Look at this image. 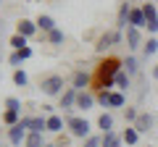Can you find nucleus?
Returning a JSON list of instances; mask_svg holds the SVG:
<instances>
[{
	"label": "nucleus",
	"instance_id": "7",
	"mask_svg": "<svg viewBox=\"0 0 158 147\" xmlns=\"http://www.w3.org/2000/svg\"><path fill=\"white\" fill-rule=\"evenodd\" d=\"M27 134H29V131L24 129L21 124L11 126V129H8V145H11V147H24V142H27Z\"/></svg>",
	"mask_w": 158,
	"mask_h": 147
},
{
	"label": "nucleus",
	"instance_id": "14",
	"mask_svg": "<svg viewBox=\"0 0 158 147\" xmlns=\"http://www.w3.org/2000/svg\"><path fill=\"white\" fill-rule=\"evenodd\" d=\"M145 24H148V18H145V13H142V8H140V6H132L129 26H135V29H145Z\"/></svg>",
	"mask_w": 158,
	"mask_h": 147
},
{
	"label": "nucleus",
	"instance_id": "24",
	"mask_svg": "<svg viewBox=\"0 0 158 147\" xmlns=\"http://www.w3.org/2000/svg\"><path fill=\"white\" fill-rule=\"evenodd\" d=\"M45 124H48V116H29V131H42L45 134Z\"/></svg>",
	"mask_w": 158,
	"mask_h": 147
},
{
	"label": "nucleus",
	"instance_id": "2",
	"mask_svg": "<svg viewBox=\"0 0 158 147\" xmlns=\"http://www.w3.org/2000/svg\"><path fill=\"white\" fill-rule=\"evenodd\" d=\"M66 129H69V134H71L74 139H82V142H85L87 137H92L90 121L82 118V116H66Z\"/></svg>",
	"mask_w": 158,
	"mask_h": 147
},
{
	"label": "nucleus",
	"instance_id": "35",
	"mask_svg": "<svg viewBox=\"0 0 158 147\" xmlns=\"http://www.w3.org/2000/svg\"><path fill=\"white\" fill-rule=\"evenodd\" d=\"M145 29H148V34H150V37H156V34H158V18L148 21V24H145Z\"/></svg>",
	"mask_w": 158,
	"mask_h": 147
},
{
	"label": "nucleus",
	"instance_id": "5",
	"mask_svg": "<svg viewBox=\"0 0 158 147\" xmlns=\"http://www.w3.org/2000/svg\"><path fill=\"white\" fill-rule=\"evenodd\" d=\"M124 42H127V47H129L132 53H135V50H142V45H145V37H142V29L127 26V32H124Z\"/></svg>",
	"mask_w": 158,
	"mask_h": 147
},
{
	"label": "nucleus",
	"instance_id": "21",
	"mask_svg": "<svg viewBox=\"0 0 158 147\" xmlns=\"http://www.w3.org/2000/svg\"><path fill=\"white\" fill-rule=\"evenodd\" d=\"M103 147H124L121 131H108V134H103Z\"/></svg>",
	"mask_w": 158,
	"mask_h": 147
},
{
	"label": "nucleus",
	"instance_id": "1",
	"mask_svg": "<svg viewBox=\"0 0 158 147\" xmlns=\"http://www.w3.org/2000/svg\"><path fill=\"white\" fill-rule=\"evenodd\" d=\"M121 66H124L121 58H113V55L103 58V61L95 66V74H92V89H95V92H111V89H116V87H113V79H116V74L121 71Z\"/></svg>",
	"mask_w": 158,
	"mask_h": 147
},
{
	"label": "nucleus",
	"instance_id": "11",
	"mask_svg": "<svg viewBox=\"0 0 158 147\" xmlns=\"http://www.w3.org/2000/svg\"><path fill=\"white\" fill-rule=\"evenodd\" d=\"M63 129H66V116H58V113H50V116H48L45 131H50V134H61Z\"/></svg>",
	"mask_w": 158,
	"mask_h": 147
},
{
	"label": "nucleus",
	"instance_id": "20",
	"mask_svg": "<svg viewBox=\"0 0 158 147\" xmlns=\"http://www.w3.org/2000/svg\"><path fill=\"white\" fill-rule=\"evenodd\" d=\"M21 118H24L21 110H3V116H0V124H6L8 129H11V126H16Z\"/></svg>",
	"mask_w": 158,
	"mask_h": 147
},
{
	"label": "nucleus",
	"instance_id": "9",
	"mask_svg": "<svg viewBox=\"0 0 158 147\" xmlns=\"http://www.w3.org/2000/svg\"><path fill=\"white\" fill-rule=\"evenodd\" d=\"M98 105V100H95V92H90V89H85V92H79L77 95V110H92V108Z\"/></svg>",
	"mask_w": 158,
	"mask_h": 147
},
{
	"label": "nucleus",
	"instance_id": "25",
	"mask_svg": "<svg viewBox=\"0 0 158 147\" xmlns=\"http://www.w3.org/2000/svg\"><path fill=\"white\" fill-rule=\"evenodd\" d=\"M45 40L50 42V45H63V40H66V34H63V29H61V26H56L53 32H48V34H45Z\"/></svg>",
	"mask_w": 158,
	"mask_h": 147
},
{
	"label": "nucleus",
	"instance_id": "15",
	"mask_svg": "<svg viewBox=\"0 0 158 147\" xmlns=\"http://www.w3.org/2000/svg\"><path fill=\"white\" fill-rule=\"evenodd\" d=\"M113 87H116L118 92H129V87H132V76L124 71V68L116 74V79H113Z\"/></svg>",
	"mask_w": 158,
	"mask_h": 147
},
{
	"label": "nucleus",
	"instance_id": "8",
	"mask_svg": "<svg viewBox=\"0 0 158 147\" xmlns=\"http://www.w3.org/2000/svg\"><path fill=\"white\" fill-rule=\"evenodd\" d=\"M90 84H92V74H87V71H74V76H71V87L77 92H85V89H90Z\"/></svg>",
	"mask_w": 158,
	"mask_h": 147
},
{
	"label": "nucleus",
	"instance_id": "22",
	"mask_svg": "<svg viewBox=\"0 0 158 147\" xmlns=\"http://www.w3.org/2000/svg\"><path fill=\"white\" fill-rule=\"evenodd\" d=\"M121 68H124L129 76H137V74H140V61H137V55H132V53H129V55L124 58V66H121Z\"/></svg>",
	"mask_w": 158,
	"mask_h": 147
},
{
	"label": "nucleus",
	"instance_id": "6",
	"mask_svg": "<svg viewBox=\"0 0 158 147\" xmlns=\"http://www.w3.org/2000/svg\"><path fill=\"white\" fill-rule=\"evenodd\" d=\"M77 95H79V92L74 89V87H66V89H63L61 105H58V108H63V116H74L71 110H77Z\"/></svg>",
	"mask_w": 158,
	"mask_h": 147
},
{
	"label": "nucleus",
	"instance_id": "34",
	"mask_svg": "<svg viewBox=\"0 0 158 147\" xmlns=\"http://www.w3.org/2000/svg\"><path fill=\"white\" fill-rule=\"evenodd\" d=\"M95 100L100 108H108V92H95Z\"/></svg>",
	"mask_w": 158,
	"mask_h": 147
},
{
	"label": "nucleus",
	"instance_id": "13",
	"mask_svg": "<svg viewBox=\"0 0 158 147\" xmlns=\"http://www.w3.org/2000/svg\"><path fill=\"white\" fill-rule=\"evenodd\" d=\"M153 124H156V116H153V113H148V110H140V118H137L135 129L140 131V134H148V131L153 129Z\"/></svg>",
	"mask_w": 158,
	"mask_h": 147
},
{
	"label": "nucleus",
	"instance_id": "27",
	"mask_svg": "<svg viewBox=\"0 0 158 147\" xmlns=\"http://www.w3.org/2000/svg\"><path fill=\"white\" fill-rule=\"evenodd\" d=\"M13 84L16 87H27L29 84V76H27V71H24V68H13Z\"/></svg>",
	"mask_w": 158,
	"mask_h": 147
},
{
	"label": "nucleus",
	"instance_id": "30",
	"mask_svg": "<svg viewBox=\"0 0 158 147\" xmlns=\"http://www.w3.org/2000/svg\"><path fill=\"white\" fill-rule=\"evenodd\" d=\"M8 45H11L13 50H21V47L29 45V40H27V37H21V34H13L11 40H8Z\"/></svg>",
	"mask_w": 158,
	"mask_h": 147
},
{
	"label": "nucleus",
	"instance_id": "28",
	"mask_svg": "<svg viewBox=\"0 0 158 147\" xmlns=\"http://www.w3.org/2000/svg\"><path fill=\"white\" fill-rule=\"evenodd\" d=\"M137 118H140V110L132 108V105H127V108H124V121H127V126H135Z\"/></svg>",
	"mask_w": 158,
	"mask_h": 147
},
{
	"label": "nucleus",
	"instance_id": "16",
	"mask_svg": "<svg viewBox=\"0 0 158 147\" xmlns=\"http://www.w3.org/2000/svg\"><path fill=\"white\" fill-rule=\"evenodd\" d=\"M108 108H127V92L111 89L108 92Z\"/></svg>",
	"mask_w": 158,
	"mask_h": 147
},
{
	"label": "nucleus",
	"instance_id": "38",
	"mask_svg": "<svg viewBox=\"0 0 158 147\" xmlns=\"http://www.w3.org/2000/svg\"><path fill=\"white\" fill-rule=\"evenodd\" d=\"M148 147H156V145H148Z\"/></svg>",
	"mask_w": 158,
	"mask_h": 147
},
{
	"label": "nucleus",
	"instance_id": "18",
	"mask_svg": "<svg viewBox=\"0 0 158 147\" xmlns=\"http://www.w3.org/2000/svg\"><path fill=\"white\" fill-rule=\"evenodd\" d=\"M34 21H37V26H40V32H53V29H56L58 26V24H56V18H53V16H48V13H40V16L37 18H34Z\"/></svg>",
	"mask_w": 158,
	"mask_h": 147
},
{
	"label": "nucleus",
	"instance_id": "37",
	"mask_svg": "<svg viewBox=\"0 0 158 147\" xmlns=\"http://www.w3.org/2000/svg\"><path fill=\"white\" fill-rule=\"evenodd\" d=\"M153 79L158 81V63H156V66H153Z\"/></svg>",
	"mask_w": 158,
	"mask_h": 147
},
{
	"label": "nucleus",
	"instance_id": "33",
	"mask_svg": "<svg viewBox=\"0 0 158 147\" xmlns=\"http://www.w3.org/2000/svg\"><path fill=\"white\" fill-rule=\"evenodd\" d=\"M8 63H11L13 68H19V66H21V63H24V58H21V53H19V50H13L11 55H8Z\"/></svg>",
	"mask_w": 158,
	"mask_h": 147
},
{
	"label": "nucleus",
	"instance_id": "4",
	"mask_svg": "<svg viewBox=\"0 0 158 147\" xmlns=\"http://www.w3.org/2000/svg\"><path fill=\"white\" fill-rule=\"evenodd\" d=\"M40 89H42V95H48V97H61L63 95V76L61 74L45 76V79L40 81Z\"/></svg>",
	"mask_w": 158,
	"mask_h": 147
},
{
	"label": "nucleus",
	"instance_id": "26",
	"mask_svg": "<svg viewBox=\"0 0 158 147\" xmlns=\"http://www.w3.org/2000/svg\"><path fill=\"white\" fill-rule=\"evenodd\" d=\"M156 53H158V40H156V37H148L145 45H142V55L150 58V55H156Z\"/></svg>",
	"mask_w": 158,
	"mask_h": 147
},
{
	"label": "nucleus",
	"instance_id": "36",
	"mask_svg": "<svg viewBox=\"0 0 158 147\" xmlns=\"http://www.w3.org/2000/svg\"><path fill=\"white\" fill-rule=\"evenodd\" d=\"M19 53H21V58H24V61H29V58L34 55V50H32V45H27V47H21V50H19Z\"/></svg>",
	"mask_w": 158,
	"mask_h": 147
},
{
	"label": "nucleus",
	"instance_id": "31",
	"mask_svg": "<svg viewBox=\"0 0 158 147\" xmlns=\"http://www.w3.org/2000/svg\"><path fill=\"white\" fill-rule=\"evenodd\" d=\"M82 147H103V134H92L82 142Z\"/></svg>",
	"mask_w": 158,
	"mask_h": 147
},
{
	"label": "nucleus",
	"instance_id": "17",
	"mask_svg": "<svg viewBox=\"0 0 158 147\" xmlns=\"http://www.w3.org/2000/svg\"><path fill=\"white\" fill-rule=\"evenodd\" d=\"M98 129H100V134H108V131H116V129H113V116L108 113V110H103V113L98 116Z\"/></svg>",
	"mask_w": 158,
	"mask_h": 147
},
{
	"label": "nucleus",
	"instance_id": "10",
	"mask_svg": "<svg viewBox=\"0 0 158 147\" xmlns=\"http://www.w3.org/2000/svg\"><path fill=\"white\" fill-rule=\"evenodd\" d=\"M37 32H40V26H37V21H32V18H21V21L16 24V34H21V37H27V40H32Z\"/></svg>",
	"mask_w": 158,
	"mask_h": 147
},
{
	"label": "nucleus",
	"instance_id": "19",
	"mask_svg": "<svg viewBox=\"0 0 158 147\" xmlns=\"http://www.w3.org/2000/svg\"><path fill=\"white\" fill-rule=\"evenodd\" d=\"M121 139H124L127 147H135L137 142H140V131H137L135 126H124V131H121Z\"/></svg>",
	"mask_w": 158,
	"mask_h": 147
},
{
	"label": "nucleus",
	"instance_id": "32",
	"mask_svg": "<svg viewBox=\"0 0 158 147\" xmlns=\"http://www.w3.org/2000/svg\"><path fill=\"white\" fill-rule=\"evenodd\" d=\"M3 105H6V110H21V100H19V97H6V102H3Z\"/></svg>",
	"mask_w": 158,
	"mask_h": 147
},
{
	"label": "nucleus",
	"instance_id": "23",
	"mask_svg": "<svg viewBox=\"0 0 158 147\" xmlns=\"http://www.w3.org/2000/svg\"><path fill=\"white\" fill-rule=\"evenodd\" d=\"M24 147H45V134L42 131H29Z\"/></svg>",
	"mask_w": 158,
	"mask_h": 147
},
{
	"label": "nucleus",
	"instance_id": "29",
	"mask_svg": "<svg viewBox=\"0 0 158 147\" xmlns=\"http://www.w3.org/2000/svg\"><path fill=\"white\" fill-rule=\"evenodd\" d=\"M142 13H145V18H148V21H153V18H158V6H156V3H142Z\"/></svg>",
	"mask_w": 158,
	"mask_h": 147
},
{
	"label": "nucleus",
	"instance_id": "39",
	"mask_svg": "<svg viewBox=\"0 0 158 147\" xmlns=\"http://www.w3.org/2000/svg\"><path fill=\"white\" fill-rule=\"evenodd\" d=\"M45 147H50V145H45Z\"/></svg>",
	"mask_w": 158,
	"mask_h": 147
},
{
	"label": "nucleus",
	"instance_id": "12",
	"mask_svg": "<svg viewBox=\"0 0 158 147\" xmlns=\"http://www.w3.org/2000/svg\"><path fill=\"white\" fill-rule=\"evenodd\" d=\"M129 13H132V3H121V6H118V13H116V29L127 32V26H129Z\"/></svg>",
	"mask_w": 158,
	"mask_h": 147
},
{
	"label": "nucleus",
	"instance_id": "3",
	"mask_svg": "<svg viewBox=\"0 0 158 147\" xmlns=\"http://www.w3.org/2000/svg\"><path fill=\"white\" fill-rule=\"evenodd\" d=\"M124 42V32L121 29H108V32H103L100 37H98V42H95V53H106V50H111L113 45H121Z\"/></svg>",
	"mask_w": 158,
	"mask_h": 147
}]
</instances>
